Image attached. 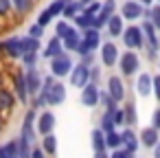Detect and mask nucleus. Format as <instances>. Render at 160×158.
Listing matches in <instances>:
<instances>
[{
  "instance_id": "4",
  "label": "nucleus",
  "mask_w": 160,
  "mask_h": 158,
  "mask_svg": "<svg viewBox=\"0 0 160 158\" xmlns=\"http://www.w3.org/2000/svg\"><path fill=\"white\" fill-rule=\"evenodd\" d=\"M88 79H90V68L83 66V64L75 66V70L70 73V84H72L75 88H83V86L88 84Z\"/></svg>"
},
{
  "instance_id": "1",
  "label": "nucleus",
  "mask_w": 160,
  "mask_h": 158,
  "mask_svg": "<svg viewBox=\"0 0 160 158\" xmlns=\"http://www.w3.org/2000/svg\"><path fill=\"white\" fill-rule=\"evenodd\" d=\"M40 97H44V101L51 103V105H59V103L66 99V88H64L62 84H55L53 77H46Z\"/></svg>"
},
{
  "instance_id": "27",
  "label": "nucleus",
  "mask_w": 160,
  "mask_h": 158,
  "mask_svg": "<svg viewBox=\"0 0 160 158\" xmlns=\"http://www.w3.org/2000/svg\"><path fill=\"white\" fill-rule=\"evenodd\" d=\"M0 158H18V143H7L0 147Z\"/></svg>"
},
{
  "instance_id": "36",
  "label": "nucleus",
  "mask_w": 160,
  "mask_h": 158,
  "mask_svg": "<svg viewBox=\"0 0 160 158\" xmlns=\"http://www.w3.org/2000/svg\"><path fill=\"white\" fill-rule=\"evenodd\" d=\"M68 31H70V27H68L66 22H57V31H55V38L64 40V38L68 35Z\"/></svg>"
},
{
  "instance_id": "35",
  "label": "nucleus",
  "mask_w": 160,
  "mask_h": 158,
  "mask_svg": "<svg viewBox=\"0 0 160 158\" xmlns=\"http://www.w3.org/2000/svg\"><path fill=\"white\" fill-rule=\"evenodd\" d=\"M147 16L151 18L149 22L153 24V29H160V5H158V7H153V9H151V11H149Z\"/></svg>"
},
{
  "instance_id": "32",
  "label": "nucleus",
  "mask_w": 160,
  "mask_h": 158,
  "mask_svg": "<svg viewBox=\"0 0 160 158\" xmlns=\"http://www.w3.org/2000/svg\"><path fill=\"white\" fill-rule=\"evenodd\" d=\"M118 145H123V143H121V134H116V132H108V134H105V147L116 149Z\"/></svg>"
},
{
  "instance_id": "18",
  "label": "nucleus",
  "mask_w": 160,
  "mask_h": 158,
  "mask_svg": "<svg viewBox=\"0 0 160 158\" xmlns=\"http://www.w3.org/2000/svg\"><path fill=\"white\" fill-rule=\"evenodd\" d=\"M79 42H81V33H79L77 29H72V27H70V31H68V35L64 38V46H66L68 51H77V46H79Z\"/></svg>"
},
{
  "instance_id": "29",
  "label": "nucleus",
  "mask_w": 160,
  "mask_h": 158,
  "mask_svg": "<svg viewBox=\"0 0 160 158\" xmlns=\"http://www.w3.org/2000/svg\"><path fill=\"white\" fill-rule=\"evenodd\" d=\"M123 121H125V125H134V123H136V108H134V103H127V105H125V110H123Z\"/></svg>"
},
{
  "instance_id": "8",
  "label": "nucleus",
  "mask_w": 160,
  "mask_h": 158,
  "mask_svg": "<svg viewBox=\"0 0 160 158\" xmlns=\"http://www.w3.org/2000/svg\"><path fill=\"white\" fill-rule=\"evenodd\" d=\"M101 59H103L105 66H114V64H116V59H118V51H116V46H114L112 42L103 44V48H101Z\"/></svg>"
},
{
  "instance_id": "20",
  "label": "nucleus",
  "mask_w": 160,
  "mask_h": 158,
  "mask_svg": "<svg viewBox=\"0 0 160 158\" xmlns=\"http://www.w3.org/2000/svg\"><path fill=\"white\" fill-rule=\"evenodd\" d=\"M62 53V40L59 38H53L51 42H48V46H46V51H44V57H55V55H59Z\"/></svg>"
},
{
  "instance_id": "34",
  "label": "nucleus",
  "mask_w": 160,
  "mask_h": 158,
  "mask_svg": "<svg viewBox=\"0 0 160 158\" xmlns=\"http://www.w3.org/2000/svg\"><path fill=\"white\" fill-rule=\"evenodd\" d=\"M18 158H31V151H29V143L24 138H20L18 143Z\"/></svg>"
},
{
  "instance_id": "24",
  "label": "nucleus",
  "mask_w": 160,
  "mask_h": 158,
  "mask_svg": "<svg viewBox=\"0 0 160 158\" xmlns=\"http://www.w3.org/2000/svg\"><path fill=\"white\" fill-rule=\"evenodd\" d=\"M16 92L22 101H27L29 97V90H27V81H24V75H16Z\"/></svg>"
},
{
  "instance_id": "39",
  "label": "nucleus",
  "mask_w": 160,
  "mask_h": 158,
  "mask_svg": "<svg viewBox=\"0 0 160 158\" xmlns=\"http://www.w3.org/2000/svg\"><path fill=\"white\" fill-rule=\"evenodd\" d=\"M29 35H31V38H35V40H40V38L44 35V27H40V24H33V27L29 29Z\"/></svg>"
},
{
  "instance_id": "23",
  "label": "nucleus",
  "mask_w": 160,
  "mask_h": 158,
  "mask_svg": "<svg viewBox=\"0 0 160 158\" xmlns=\"http://www.w3.org/2000/svg\"><path fill=\"white\" fill-rule=\"evenodd\" d=\"M92 147H94L97 154L105 149V134H103L101 130H94V132H92Z\"/></svg>"
},
{
  "instance_id": "41",
  "label": "nucleus",
  "mask_w": 160,
  "mask_h": 158,
  "mask_svg": "<svg viewBox=\"0 0 160 158\" xmlns=\"http://www.w3.org/2000/svg\"><path fill=\"white\" fill-rule=\"evenodd\" d=\"M151 90H153L156 99L160 101V75H156V77H153V86H151Z\"/></svg>"
},
{
  "instance_id": "43",
  "label": "nucleus",
  "mask_w": 160,
  "mask_h": 158,
  "mask_svg": "<svg viewBox=\"0 0 160 158\" xmlns=\"http://www.w3.org/2000/svg\"><path fill=\"white\" fill-rule=\"evenodd\" d=\"M35 59H38V55H35V53H29V55H22V62H24V64H27L29 68H31V66L35 64Z\"/></svg>"
},
{
  "instance_id": "50",
  "label": "nucleus",
  "mask_w": 160,
  "mask_h": 158,
  "mask_svg": "<svg viewBox=\"0 0 160 158\" xmlns=\"http://www.w3.org/2000/svg\"><path fill=\"white\" fill-rule=\"evenodd\" d=\"M97 158H108V156H105L103 151H99V154H97Z\"/></svg>"
},
{
  "instance_id": "22",
  "label": "nucleus",
  "mask_w": 160,
  "mask_h": 158,
  "mask_svg": "<svg viewBox=\"0 0 160 158\" xmlns=\"http://www.w3.org/2000/svg\"><path fill=\"white\" fill-rule=\"evenodd\" d=\"M101 132L108 134V132H114V110H105L103 114V121H101Z\"/></svg>"
},
{
  "instance_id": "7",
  "label": "nucleus",
  "mask_w": 160,
  "mask_h": 158,
  "mask_svg": "<svg viewBox=\"0 0 160 158\" xmlns=\"http://www.w3.org/2000/svg\"><path fill=\"white\" fill-rule=\"evenodd\" d=\"M121 70H123V75H134L138 70V57H136V53H123L121 55Z\"/></svg>"
},
{
  "instance_id": "2",
  "label": "nucleus",
  "mask_w": 160,
  "mask_h": 158,
  "mask_svg": "<svg viewBox=\"0 0 160 158\" xmlns=\"http://www.w3.org/2000/svg\"><path fill=\"white\" fill-rule=\"evenodd\" d=\"M51 70H53L55 77H64V75H68V73L72 70V62H70V57H68L66 53L55 55V57H53V64H51Z\"/></svg>"
},
{
  "instance_id": "3",
  "label": "nucleus",
  "mask_w": 160,
  "mask_h": 158,
  "mask_svg": "<svg viewBox=\"0 0 160 158\" xmlns=\"http://www.w3.org/2000/svg\"><path fill=\"white\" fill-rule=\"evenodd\" d=\"M123 42H125L127 48H140L142 46V31L138 27H129L123 33Z\"/></svg>"
},
{
  "instance_id": "17",
  "label": "nucleus",
  "mask_w": 160,
  "mask_h": 158,
  "mask_svg": "<svg viewBox=\"0 0 160 158\" xmlns=\"http://www.w3.org/2000/svg\"><path fill=\"white\" fill-rule=\"evenodd\" d=\"M121 143L125 145V151H129V154H134V151H136V147H138L136 134H134L132 130H125V132L121 134Z\"/></svg>"
},
{
  "instance_id": "37",
  "label": "nucleus",
  "mask_w": 160,
  "mask_h": 158,
  "mask_svg": "<svg viewBox=\"0 0 160 158\" xmlns=\"http://www.w3.org/2000/svg\"><path fill=\"white\" fill-rule=\"evenodd\" d=\"M114 7H116V5H114V0H108V3L101 7V11H99V13H103L105 18H110V16L114 13Z\"/></svg>"
},
{
  "instance_id": "11",
  "label": "nucleus",
  "mask_w": 160,
  "mask_h": 158,
  "mask_svg": "<svg viewBox=\"0 0 160 158\" xmlns=\"http://www.w3.org/2000/svg\"><path fill=\"white\" fill-rule=\"evenodd\" d=\"M53 127H55V116H53L51 112H44V114L40 116V121H38V132L44 134V136H48V134L53 132Z\"/></svg>"
},
{
  "instance_id": "40",
  "label": "nucleus",
  "mask_w": 160,
  "mask_h": 158,
  "mask_svg": "<svg viewBox=\"0 0 160 158\" xmlns=\"http://www.w3.org/2000/svg\"><path fill=\"white\" fill-rule=\"evenodd\" d=\"M51 20H53V18H51V13H48V11H42V13H40V18H38V24H40V27H46Z\"/></svg>"
},
{
  "instance_id": "44",
  "label": "nucleus",
  "mask_w": 160,
  "mask_h": 158,
  "mask_svg": "<svg viewBox=\"0 0 160 158\" xmlns=\"http://www.w3.org/2000/svg\"><path fill=\"white\" fill-rule=\"evenodd\" d=\"M110 158H134V154H129V151H125V149H116Z\"/></svg>"
},
{
  "instance_id": "45",
  "label": "nucleus",
  "mask_w": 160,
  "mask_h": 158,
  "mask_svg": "<svg viewBox=\"0 0 160 158\" xmlns=\"http://www.w3.org/2000/svg\"><path fill=\"white\" fill-rule=\"evenodd\" d=\"M151 123H153L151 127H156V130H160V108H158V110L153 112V119H151Z\"/></svg>"
},
{
  "instance_id": "15",
  "label": "nucleus",
  "mask_w": 160,
  "mask_h": 158,
  "mask_svg": "<svg viewBox=\"0 0 160 158\" xmlns=\"http://www.w3.org/2000/svg\"><path fill=\"white\" fill-rule=\"evenodd\" d=\"M20 51H22V55H29V53H38L40 51V40H35V38H22L20 40Z\"/></svg>"
},
{
  "instance_id": "53",
  "label": "nucleus",
  "mask_w": 160,
  "mask_h": 158,
  "mask_svg": "<svg viewBox=\"0 0 160 158\" xmlns=\"http://www.w3.org/2000/svg\"><path fill=\"white\" fill-rule=\"evenodd\" d=\"M0 77H2V75H0Z\"/></svg>"
},
{
  "instance_id": "16",
  "label": "nucleus",
  "mask_w": 160,
  "mask_h": 158,
  "mask_svg": "<svg viewBox=\"0 0 160 158\" xmlns=\"http://www.w3.org/2000/svg\"><path fill=\"white\" fill-rule=\"evenodd\" d=\"M138 94L140 97H147L149 92H151V86H153V77L151 75H147V73H142L140 77H138Z\"/></svg>"
},
{
  "instance_id": "19",
  "label": "nucleus",
  "mask_w": 160,
  "mask_h": 158,
  "mask_svg": "<svg viewBox=\"0 0 160 158\" xmlns=\"http://www.w3.org/2000/svg\"><path fill=\"white\" fill-rule=\"evenodd\" d=\"M2 44H5V53H9V55H13V57H22V51H20V40H18V38H11V40L2 42Z\"/></svg>"
},
{
  "instance_id": "52",
  "label": "nucleus",
  "mask_w": 160,
  "mask_h": 158,
  "mask_svg": "<svg viewBox=\"0 0 160 158\" xmlns=\"http://www.w3.org/2000/svg\"><path fill=\"white\" fill-rule=\"evenodd\" d=\"M0 132H2V119H0Z\"/></svg>"
},
{
  "instance_id": "10",
  "label": "nucleus",
  "mask_w": 160,
  "mask_h": 158,
  "mask_svg": "<svg viewBox=\"0 0 160 158\" xmlns=\"http://www.w3.org/2000/svg\"><path fill=\"white\" fill-rule=\"evenodd\" d=\"M24 81H27V90L29 92H40V84H42V77L35 68H29L27 75H24Z\"/></svg>"
},
{
  "instance_id": "26",
  "label": "nucleus",
  "mask_w": 160,
  "mask_h": 158,
  "mask_svg": "<svg viewBox=\"0 0 160 158\" xmlns=\"http://www.w3.org/2000/svg\"><path fill=\"white\" fill-rule=\"evenodd\" d=\"M42 149H44V154H55V151H57V138H55L53 134L44 136V140H42Z\"/></svg>"
},
{
  "instance_id": "48",
  "label": "nucleus",
  "mask_w": 160,
  "mask_h": 158,
  "mask_svg": "<svg viewBox=\"0 0 160 158\" xmlns=\"http://www.w3.org/2000/svg\"><path fill=\"white\" fill-rule=\"evenodd\" d=\"M153 158H160V140H158V145H156V151H153Z\"/></svg>"
},
{
  "instance_id": "12",
  "label": "nucleus",
  "mask_w": 160,
  "mask_h": 158,
  "mask_svg": "<svg viewBox=\"0 0 160 158\" xmlns=\"http://www.w3.org/2000/svg\"><path fill=\"white\" fill-rule=\"evenodd\" d=\"M140 140H142V145L145 147H156L158 145V130L156 127H145L142 132H140Z\"/></svg>"
},
{
  "instance_id": "42",
  "label": "nucleus",
  "mask_w": 160,
  "mask_h": 158,
  "mask_svg": "<svg viewBox=\"0 0 160 158\" xmlns=\"http://www.w3.org/2000/svg\"><path fill=\"white\" fill-rule=\"evenodd\" d=\"M11 9V0H0V16H7Z\"/></svg>"
},
{
  "instance_id": "13",
  "label": "nucleus",
  "mask_w": 160,
  "mask_h": 158,
  "mask_svg": "<svg viewBox=\"0 0 160 158\" xmlns=\"http://www.w3.org/2000/svg\"><path fill=\"white\" fill-rule=\"evenodd\" d=\"M105 24H108V31H110V38H116V35H123V18H121V16H110Z\"/></svg>"
},
{
  "instance_id": "25",
  "label": "nucleus",
  "mask_w": 160,
  "mask_h": 158,
  "mask_svg": "<svg viewBox=\"0 0 160 158\" xmlns=\"http://www.w3.org/2000/svg\"><path fill=\"white\" fill-rule=\"evenodd\" d=\"M13 108V94L5 88H0V110H9Z\"/></svg>"
},
{
  "instance_id": "51",
  "label": "nucleus",
  "mask_w": 160,
  "mask_h": 158,
  "mask_svg": "<svg viewBox=\"0 0 160 158\" xmlns=\"http://www.w3.org/2000/svg\"><path fill=\"white\" fill-rule=\"evenodd\" d=\"M79 3H81V5H90V3H92V0H79Z\"/></svg>"
},
{
  "instance_id": "28",
  "label": "nucleus",
  "mask_w": 160,
  "mask_h": 158,
  "mask_svg": "<svg viewBox=\"0 0 160 158\" xmlns=\"http://www.w3.org/2000/svg\"><path fill=\"white\" fill-rule=\"evenodd\" d=\"M81 9H83V5H81V3H72V0H70V3L64 7V11H62V13H64L66 18H72V16H79V13H81Z\"/></svg>"
},
{
  "instance_id": "46",
  "label": "nucleus",
  "mask_w": 160,
  "mask_h": 158,
  "mask_svg": "<svg viewBox=\"0 0 160 158\" xmlns=\"http://www.w3.org/2000/svg\"><path fill=\"white\" fill-rule=\"evenodd\" d=\"M121 123H125L123 121V110H114V125H121Z\"/></svg>"
},
{
  "instance_id": "6",
  "label": "nucleus",
  "mask_w": 160,
  "mask_h": 158,
  "mask_svg": "<svg viewBox=\"0 0 160 158\" xmlns=\"http://www.w3.org/2000/svg\"><path fill=\"white\" fill-rule=\"evenodd\" d=\"M108 94L112 97V101H123V97H125V90H123V81H121V77H110L108 79Z\"/></svg>"
},
{
  "instance_id": "14",
  "label": "nucleus",
  "mask_w": 160,
  "mask_h": 158,
  "mask_svg": "<svg viewBox=\"0 0 160 158\" xmlns=\"http://www.w3.org/2000/svg\"><path fill=\"white\" fill-rule=\"evenodd\" d=\"M33 121H35V112L31 110V112L27 114V119H24V125H22V138H24L27 143H31V140L35 138V134H33Z\"/></svg>"
},
{
  "instance_id": "30",
  "label": "nucleus",
  "mask_w": 160,
  "mask_h": 158,
  "mask_svg": "<svg viewBox=\"0 0 160 158\" xmlns=\"http://www.w3.org/2000/svg\"><path fill=\"white\" fill-rule=\"evenodd\" d=\"M68 3H70V0H55V3H53V5H51L46 11L51 13V18H55V16H59V13L64 11V7H66Z\"/></svg>"
},
{
  "instance_id": "9",
  "label": "nucleus",
  "mask_w": 160,
  "mask_h": 158,
  "mask_svg": "<svg viewBox=\"0 0 160 158\" xmlns=\"http://www.w3.org/2000/svg\"><path fill=\"white\" fill-rule=\"evenodd\" d=\"M142 16V5L140 3H132V0H127V3L123 5V18L127 20H138Z\"/></svg>"
},
{
  "instance_id": "31",
  "label": "nucleus",
  "mask_w": 160,
  "mask_h": 158,
  "mask_svg": "<svg viewBox=\"0 0 160 158\" xmlns=\"http://www.w3.org/2000/svg\"><path fill=\"white\" fill-rule=\"evenodd\" d=\"M92 18H94V16L79 13V16L75 18V24H77V27H81V29H92Z\"/></svg>"
},
{
  "instance_id": "21",
  "label": "nucleus",
  "mask_w": 160,
  "mask_h": 158,
  "mask_svg": "<svg viewBox=\"0 0 160 158\" xmlns=\"http://www.w3.org/2000/svg\"><path fill=\"white\" fill-rule=\"evenodd\" d=\"M140 31L145 33V38H147V42L151 44V48H156V46H158V38H156V29H153V24H151V22H145V27H142Z\"/></svg>"
},
{
  "instance_id": "38",
  "label": "nucleus",
  "mask_w": 160,
  "mask_h": 158,
  "mask_svg": "<svg viewBox=\"0 0 160 158\" xmlns=\"http://www.w3.org/2000/svg\"><path fill=\"white\" fill-rule=\"evenodd\" d=\"M99 11H101V5L97 3V0H92L90 5H86V13H88V16H97Z\"/></svg>"
},
{
  "instance_id": "47",
  "label": "nucleus",
  "mask_w": 160,
  "mask_h": 158,
  "mask_svg": "<svg viewBox=\"0 0 160 158\" xmlns=\"http://www.w3.org/2000/svg\"><path fill=\"white\" fill-rule=\"evenodd\" d=\"M31 158H44V149H40V147H35V149L31 151Z\"/></svg>"
},
{
  "instance_id": "33",
  "label": "nucleus",
  "mask_w": 160,
  "mask_h": 158,
  "mask_svg": "<svg viewBox=\"0 0 160 158\" xmlns=\"http://www.w3.org/2000/svg\"><path fill=\"white\" fill-rule=\"evenodd\" d=\"M11 5H13L20 13H27V11L31 9V5H33V3H31V0H11Z\"/></svg>"
},
{
  "instance_id": "49",
  "label": "nucleus",
  "mask_w": 160,
  "mask_h": 158,
  "mask_svg": "<svg viewBox=\"0 0 160 158\" xmlns=\"http://www.w3.org/2000/svg\"><path fill=\"white\" fill-rule=\"evenodd\" d=\"M140 5H145V7H149V5H151V0H140Z\"/></svg>"
},
{
  "instance_id": "5",
  "label": "nucleus",
  "mask_w": 160,
  "mask_h": 158,
  "mask_svg": "<svg viewBox=\"0 0 160 158\" xmlns=\"http://www.w3.org/2000/svg\"><path fill=\"white\" fill-rule=\"evenodd\" d=\"M81 103H83L86 108H94V105L99 103V88H97V84H86V86H83Z\"/></svg>"
}]
</instances>
